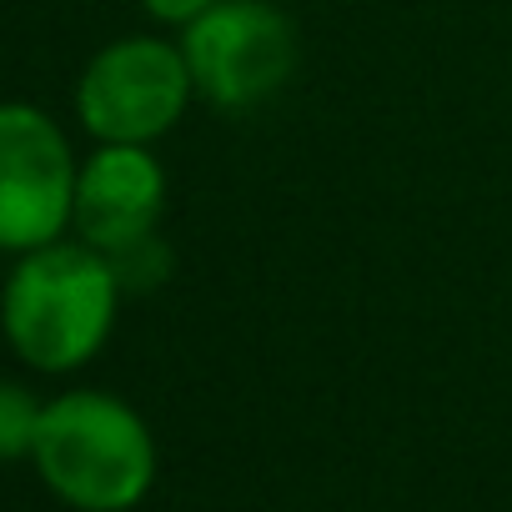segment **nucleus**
<instances>
[{"label": "nucleus", "mask_w": 512, "mask_h": 512, "mask_svg": "<svg viewBox=\"0 0 512 512\" xmlns=\"http://www.w3.org/2000/svg\"><path fill=\"white\" fill-rule=\"evenodd\" d=\"M116 302L121 277L111 256L86 241H51L16 262L0 292V327L16 357L36 372H76L106 347Z\"/></svg>", "instance_id": "nucleus-1"}, {"label": "nucleus", "mask_w": 512, "mask_h": 512, "mask_svg": "<svg viewBox=\"0 0 512 512\" xmlns=\"http://www.w3.org/2000/svg\"><path fill=\"white\" fill-rule=\"evenodd\" d=\"M31 457L41 482L76 512H131L156 482V437L111 392L46 402Z\"/></svg>", "instance_id": "nucleus-2"}, {"label": "nucleus", "mask_w": 512, "mask_h": 512, "mask_svg": "<svg viewBox=\"0 0 512 512\" xmlns=\"http://www.w3.org/2000/svg\"><path fill=\"white\" fill-rule=\"evenodd\" d=\"M181 56L196 96L221 111H246L282 91L297 71V31L267 0H216L181 26Z\"/></svg>", "instance_id": "nucleus-3"}, {"label": "nucleus", "mask_w": 512, "mask_h": 512, "mask_svg": "<svg viewBox=\"0 0 512 512\" xmlns=\"http://www.w3.org/2000/svg\"><path fill=\"white\" fill-rule=\"evenodd\" d=\"M191 96L196 86L181 46L156 36H126L96 51L76 86V111L101 146H151L186 116Z\"/></svg>", "instance_id": "nucleus-4"}, {"label": "nucleus", "mask_w": 512, "mask_h": 512, "mask_svg": "<svg viewBox=\"0 0 512 512\" xmlns=\"http://www.w3.org/2000/svg\"><path fill=\"white\" fill-rule=\"evenodd\" d=\"M76 156L61 126L21 101L0 106V251H41L76 216Z\"/></svg>", "instance_id": "nucleus-5"}, {"label": "nucleus", "mask_w": 512, "mask_h": 512, "mask_svg": "<svg viewBox=\"0 0 512 512\" xmlns=\"http://www.w3.org/2000/svg\"><path fill=\"white\" fill-rule=\"evenodd\" d=\"M166 171L146 146H101L76 176V231L101 256H121L156 236Z\"/></svg>", "instance_id": "nucleus-6"}, {"label": "nucleus", "mask_w": 512, "mask_h": 512, "mask_svg": "<svg viewBox=\"0 0 512 512\" xmlns=\"http://www.w3.org/2000/svg\"><path fill=\"white\" fill-rule=\"evenodd\" d=\"M41 412H46V402H36L26 387L0 382V462H16V457L36 452Z\"/></svg>", "instance_id": "nucleus-7"}, {"label": "nucleus", "mask_w": 512, "mask_h": 512, "mask_svg": "<svg viewBox=\"0 0 512 512\" xmlns=\"http://www.w3.org/2000/svg\"><path fill=\"white\" fill-rule=\"evenodd\" d=\"M141 6L156 16V21H166V26H191L196 16H206L216 0H141Z\"/></svg>", "instance_id": "nucleus-8"}]
</instances>
